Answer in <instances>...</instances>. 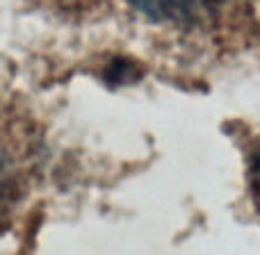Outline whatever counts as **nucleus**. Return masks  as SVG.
Masks as SVG:
<instances>
[{
	"label": "nucleus",
	"mask_w": 260,
	"mask_h": 255,
	"mask_svg": "<svg viewBox=\"0 0 260 255\" xmlns=\"http://www.w3.org/2000/svg\"><path fill=\"white\" fill-rule=\"evenodd\" d=\"M128 3L155 23L192 25L206 21L217 9L219 0H128Z\"/></svg>",
	"instance_id": "obj_1"
},
{
	"label": "nucleus",
	"mask_w": 260,
	"mask_h": 255,
	"mask_svg": "<svg viewBox=\"0 0 260 255\" xmlns=\"http://www.w3.org/2000/svg\"><path fill=\"white\" fill-rule=\"evenodd\" d=\"M14 201H16V169L0 151V216L12 207Z\"/></svg>",
	"instance_id": "obj_2"
},
{
	"label": "nucleus",
	"mask_w": 260,
	"mask_h": 255,
	"mask_svg": "<svg viewBox=\"0 0 260 255\" xmlns=\"http://www.w3.org/2000/svg\"><path fill=\"white\" fill-rule=\"evenodd\" d=\"M249 180H251V189L253 196H256V203L260 205V141L256 143L251 153V160H249Z\"/></svg>",
	"instance_id": "obj_3"
}]
</instances>
